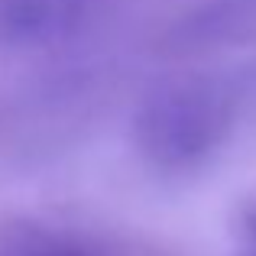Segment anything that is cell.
Instances as JSON below:
<instances>
[{"label":"cell","instance_id":"obj_1","mask_svg":"<svg viewBox=\"0 0 256 256\" xmlns=\"http://www.w3.org/2000/svg\"><path fill=\"white\" fill-rule=\"evenodd\" d=\"M234 94L218 75L166 78L133 114V143L162 178H188L218 159L234 130Z\"/></svg>","mask_w":256,"mask_h":256},{"label":"cell","instance_id":"obj_2","mask_svg":"<svg viewBox=\"0 0 256 256\" xmlns=\"http://www.w3.org/2000/svg\"><path fill=\"white\" fill-rule=\"evenodd\" d=\"M0 256H159L126 240L42 218L0 220Z\"/></svg>","mask_w":256,"mask_h":256},{"label":"cell","instance_id":"obj_3","mask_svg":"<svg viewBox=\"0 0 256 256\" xmlns=\"http://www.w3.org/2000/svg\"><path fill=\"white\" fill-rule=\"evenodd\" d=\"M107 6V0H0V39L42 46L75 36Z\"/></svg>","mask_w":256,"mask_h":256},{"label":"cell","instance_id":"obj_4","mask_svg":"<svg viewBox=\"0 0 256 256\" xmlns=\"http://www.w3.org/2000/svg\"><path fill=\"white\" fill-rule=\"evenodd\" d=\"M234 256H256V208H246L234 224Z\"/></svg>","mask_w":256,"mask_h":256}]
</instances>
